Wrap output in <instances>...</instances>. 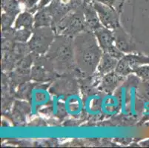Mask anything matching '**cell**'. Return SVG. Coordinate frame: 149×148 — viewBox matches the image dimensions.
I'll list each match as a JSON object with an SVG mask.
<instances>
[{
    "label": "cell",
    "instance_id": "obj_2",
    "mask_svg": "<svg viewBox=\"0 0 149 148\" xmlns=\"http://www.w3.org/2000/svg\"><path fill=\"white\" fill-rule=\"evenodd\" d=\"M46 54V57L54 64V67L70 68L75 63L74 40L70 36L58 35Z\"/></svg>",
    "mask_w": 149,
    "mask_h": 148
},
{
    "label": "cell",
    "instance_id": "obj_13",
    "mask_svg": "<svg viewBox=\"0 0 149 148\" xmlns=\"http://www.w3.org/2000/svg\"><path fill=\"white\" fill-rule=\"evenodd\" d=\"M52 16L47 8H43L38 10L34 16V28L41 27H52Z\"/></svg>",
    "mask_w": 149,
    "mask_h": 148
},
{
    "label": "cell",
    "instance_id": "obj_24",
    "mask_svg": "<svg viewBox=\"0 0 149 148\" xmlns=\"http://www.w3.org/2000/svg\"><path fill=\"white\" fill-rule=\"evenodd\" d=\"M8 1H9V0H2V6L3 5H5V4L7 2H8Z\"/></svg>",
    "mask_w": 149,
    "mask_h": 148
},
{
    "label": "cell",
    "instance_id": "obj_4",
    "mask_svg": "<svg viewBox=\"0 0 149 148\" xmlns=\"http://www.w3.org/2000/svg\"><path fill=\"white\" fill-rule=\"evenodd\" d=\"M55 39V32L52 27L33 28L28 46L31 51L36 54L48 52Z\"/></svg>",
    "mask_w": 149,
    "mask_h": 148
},
{
    "label": "cell",
    "instance_id": "obj_1",
    "mask_svg": "<svg viewBox=\"0 0 149 148\" xmlns=\"http://www.w3.org/2000/svg\"><path fill=\"white\" fill-rule=\"evenodd\" d=\"M75 64L81 70L91 74L98 67L102 51L92 31L85 30L75 36L74 40Z\"/></svg>",
    "mask_w": 149,
    "mask_h": 148
},
{
    "label": "cell",
    "instance_id": "obj_14",
    "mask_svg": "<svg viewBox=\"0 0 149 148\" xmlns=\"http://www.w3.org/2000/svg\"><path fill=\"white\" fill-rule=\"evenodd\" d=\"M124 58L129 63L130 66L133 70L136 67L143 66V65H149V57L143 55H136V54H128L125 55Z\"/></svg>",
    "mask_w": 149,
    "mask_h": 148
},
{
    "label": "cell",
    "instance_id": "obj_21",
    "mask_svg": "<svg viewBox=\"0 0 149 148\" xmlns=\"http://www.w3.org/2000/svg\"><path fill=\"white\" fill-rule=\"evenodd\" d=\"M99 2L104 4V5H108L110 7L115 8L116 10V8L121 6L123 5V0H95Z\"/></svg>",
    "mask_w": 149,
    "mask_h": 148
},
{
    "label": "cell",
    "instance_id": "obj_20",
    "mask_svg": "<svg viewBox=\"0 0 149 148\" xmlns=\"http://www.w3.org/2000/svg\"><path fill=\"white\" fill-rule=\"evenodd\" d=\"M15 18L14 16H10L7 13H3L2 15V26L3 30L9 29L11 27L12 24L14 22Z\"/></svg>",
    "mask_w": 149,
    "mask_h": 148
},
{
    "label": "cell",
    "instance_id": "obj_6",
    "mask_svg": "<svg viewBox=\"0 0 149 148\" xmlns=\"http://www.w3.org/2000/svg\"><path fill=\"white\" fill-rule=\"evenodd\" d=\"M92 3L104 27L110 30H114L120 26L118 13L115 8L97 1H93Z\"/></svg>",
    "mask_w": 149,
    "mask_h": 148
},
{
    "label": "cell",
    "instance_id": "obj_9",
    "mask_svg": "<svg viewBox=\"0 0 149 148\" xmlns=\"http://www.w3.org/2000/svg\"><path fill=\"white\" fill-rule=\"evenodd\" d=\"M123 76L119 75L115 71H112L104 75L100 85V89L105 93H112L120 86Z\"/></svg>",
    "mask_w": 149,
    "mask_h": 148
},
{
    "label": "cell",
    "instance_id": "obj_12",
    "mask_svg": "<svg viewBox=\"0 0 149 148\" xmlns=\"http://www.w3.org/2000/svg\"><path fill=\"white\" fill-rule=\"evenodd\" d=\"M15 29L25 28L28 30H33L34 27V17L29 11H24L20 13L15 20Z\"/></svg>",
    "mask_w": 149,
    "mask_h": 148
},
{
    "label": "cell",
    "instance_id": "obj_16",
    "mask_svg": "<svg viewBox=\"0 0 149 148\" xmlns=\"http://www.w3.org/2000/svg\"><path fill=\"white\" fill-rule=\"evenodd\" d=\"M114 71L122 76H125L130 73H134V70L131 68L126 59H125L124 56L118 61Z\"/></svg>",
    "mask_w": 149,
    "mask_h": 148
},
{
    "label": "cell",
    "instance_id": "obj_11",
    "mask_svg": "<svg viewBox=\"0 0 149 148\" xmlns=\"http://www.w3.org/2000/svg\"><path fill=\"white\" fill-rule=\"evenodd\" d=\"M118 61V59H115L114 57L111 56L108 54L103 53L97 67L99 73L104 76L107 73L114 71Z\"/></svg>",
    "mask_w": 149,
    "mask_h": 148
},
{
    "label": "cell",
    "instance_id": "obj_18",
    "mask_svg": "<svg viewBox=\"0 0 149 148\" xmlns=\"http://www.w3.org/2000/svg\"><path fill=\"white\" fill-rule=\"evenodd\" d=\"M134 73L143 81H149V65L136 67L134 70Z\"/></svg>",
    "mask_w": 149,
    "mask_h": 148
},
{
    "label": "cell",
    "instance_id": "obj_15",
    "mask_svg": "<svg viewBox=\"0 0 149 148\" xmlns=\"http://www.w3.org/2000/svg\"><path fill=\"white\" fill-rule=\"evenodd\" d=\"M19 3V0H9L8 2L2 5V9L5 13L16 17L21 11Z\"/></svg>",
    "mask_w": 149,
    "mask_h": 148
},
{
    "label": "cell",
    "instance_id": "obj_22",
    "mask_svg": "<svg viewBox=\"0 0 149 148\" xmlns=\"http://www.w3.org/2000/svg\"><path fill=\"white\" fill-rule=\"evenodd\" d=\"M53 0H40V2H38L37 4V9L40 10L43 8H45V7L48 6Z\"/></svg>",
    "mask_w": 149,
    "mask_h": 148
},
{
    "label": "cell",
    "instance_id": "obj_5",
    "mask_svg": "<svg viewBox=\"0 0 149 148\" xmlns=\"http://www.w3.org/2000/svg\"><path fill=\"white\" fill-rule=\"evenodd\" d=\"M93 33L97 38L99 45L102 52L108 54L118 60L124 56V53L120 51L115 46L114 36L111 30L103 26L93 31Z\"/></svg>",
    "mask_w": 149,
    "mask_h": 148
},
{
    "label": "cell",
    "instance_id": "obj_3",
    "mask_svg": "<svg viewBox=\"0 0 149 148\" xmlns=\"http://www.w3.org/2000/svg\"><path fill=\"white\" fill-rule=\"evenodd\" d=\"M52 28L57 35L70 37L86 30L83 8L70 11Z\"/></svg>",
    "mask_w": 149,
    "mask_h": 148
},
{
    "label": "cell",
    "instance_id": "obj_19",
    "mask_svg": "<svg viewBox=\"0 0 149 148\" xmlns=\"http://www.w3.org/2000/svg\"><path fill=\"white\" fill-rule=\"evenodd\" d=\"M138 95L141 98L149 100V81H144L141 83L138 88Z\"/></svg>",
    "mask_w": 149,
    "mask_h": 148
},
{
    "label": "cell",
    "instance_id": "obj_23",
    "mask_svg": "<svg viewBox=\"0 0 149 148\" xmlns=\"http://www.w3.org/2000/svg\"><path fill=\"white\" fill-rule=\"evenodd\" d=\"M143 145H144L143 146H146V147H149V139L148 140H147L146 142H143Z\"/></svg>",
    "mask_w": 149,
    "mask_h": 148
},
{
    "label": "cell",
    "instance_id": "obj_7",
    "mask_svg": "<svg viewBox=\"0 0 149 148\" xmlns=\"http://www.w3.org/2000/svg\"><path fill=\"white\" fill-rule=\"evenodd\" d=\"M32 69L31 77L35 81H43L50 78L52 75V70L54 67V64L45 57L43 61H38Z\"/></svg>",
    "mask_w": 149,
    "mask_h": 148
},
{
    "label": "cell",
    "instance_id": "obj_17",
    "mask_svg": "<svg viewBox=\"0 0 149 148\" xmlns=\"http://www.w3.org/2000/svg\"><path fill=\"white\" fill-rule=\"evenodd\" d=\"M32 32H33V30H28L25 28L18 29L15 32L13 38L15 40L18 41L19 42H25L31 38Z\"/></svg>",
    "mask_w": 149,
    "mask_h": 148
},
{
    "label": "cell",
    "instance_id": "obj_25",
    "mask_svg": "<svg viewBox=\"0 0 149 148\" xmlns=\"http://www.w3.org/2000/svg\"><path fill=\"white\" fill-rule=\"evenodd\" d=\"M89 2H93V1H95V0H88Z\"/></svg>",
    "mask_w": 149,
    "mask_h": 148
},
{
    "label": "cell",
    "instance_id": "obj_10",
    "mask_svg": "<svg viewBox=\"0 0 149 148\" xmlns=\"http://www.w3.org/2000/svg\"><path fill=\"white\" fill-rule=\"evenodd\" d=\"M113 32L114 36L115 46L124 54L131 52L132 50V44L127 36L126 33L125 32L121 26L113 30Z\"/></svg>",
    "mask_w": 149,
    "mask_h": 148
},
{
    "label": "cell",
    "instance_id": "obj_8",
    "mask_svg": "<svg viewBox=\"0 0 149 148\" xmlns=\"http://www.w3.org/2000/svg\"><path fill=\"white\" fill-rule=\"evenodd\" d=\"M86 30L93 32L98 28L103 27L100 22L98 14L93 7L92 2L88 1L83 8Z\"/></svg>",
    "mask_w": 149,
    "mask_h": 148
}]
</instances>
